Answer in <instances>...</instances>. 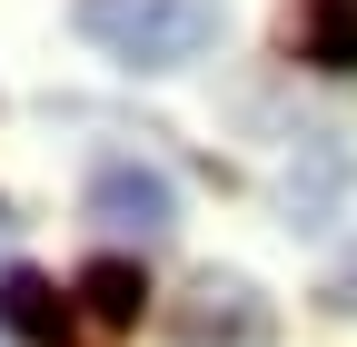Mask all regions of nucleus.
<instances>
[{"mask_svg":"<svg viewBox=\"0 0 357 347\" xmlns=\"http://www.w3.org/2000/svg\"><path fill=\"white\" fill-rule=\"evenodd\" d=\"M0 327H10L20 347H70V298H60V278L0 268Z\"/></svg>","mask_w":357,"mask_h":347,"instance_id":"4","label":"nucleus"},{"mask_svg":"<svg viewBox=\"0 0 357 347\" xmlns=\"http://www.w3.org/2000/svg\"><path fill=\"white\" fill-rule=\"evenodd\" d=\"M79 40L129 70H178L218 40V0H79Z\"/></svg>","mask_w":357,"mask_h":347,"instance_id":"1","label":"nucleus"},{"mask_svg":"<svg viewBox=\"0 0 357 347\" xmlns=\"http://www.w3.org/2000/svg\"><path fill=\"white\" fill-rule=\"evenodd\" d=\"M79 308L100 318V327H139V308H149L139 258H89V268H79Z\"/></svg>","mask_w":357,"mask_h":347,"instance_id":"5","label":"nucleus"},{"mask_svg":"<svg viewBox=\"0 0 357 347\" xmlns=\"http://www.w3.org/2000/svg\"><path fill=\"white\" fill-rule=\"evenodd\" d=\"M268 327H278V308H268L248 278H229V268H199L189 298L169 308V337L178 347H258Z\"/></svg>","mask_w":357,"mask_h":347,"instance_id":"2","label":"nucleus"},{"mask_svg":"<svg viewBox=\"0 0 357 347\" xmlns=\"http://www.w3.org/2000/svg\"><path fill=\"white\" fill-rule=\"evenodd\" d=\"M307 60H318V70H357V0H318V20H307Z\"/></svg>","mask_w":357,"mask_h":347,"instance_id":"6","label":"nucleus"},{"mask_svg":"<svg viewBox=\"0 0 357 347\" xmlns=\"http://www.w3.org/2000/svg\"><path fill=\"white\" fill-rule=\"evenodd\" d=\"M79 208H89L109 238H169V229H178V189L159 179V169H139V159H100Z\"/></svg>","mask_w":357,"mask_h":347,"instance_id":"3","label":"nucleus"}]
</instances>
